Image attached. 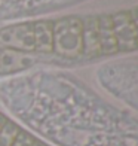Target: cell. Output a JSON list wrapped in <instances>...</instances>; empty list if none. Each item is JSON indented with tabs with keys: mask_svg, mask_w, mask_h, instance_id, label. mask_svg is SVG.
I'll return each instance as SVG.
<instances>
[{
	"mask_svg": "<svg viewBox=\"0 0 138 146\" xmlns=\"http://www.w3.org/2000/svg\"><path fill=\"white\" fill-rule=\"evenodd\" d=\"M54 52L67 58L82 55V18L65 17L54 21Z\"/></svg>",
	"mask_w": 138,
	"mask_h": 146,
	"instance_id": "6da1fadb",
	"label": "cell"
},
{
	"mask_svg": "<svg viewBox=\"0 0 138 146\" xmlns=\"http://www.w3.org/2000/svg\"><path fill=\"white\" fill-rule=\"evenodd\" d=\"M0 43H3L5 48L22 52H34L33 23H19L0 29Z\"/></svg>",
	"mask_w": 138,
	"mask_h": 146,
	"instance_id": "7a4b0ae2",
	"label": "cell"
},
{
	"mask_svg": "<svg viewBox=\"0 0 138 146\" xmlns=\"http://www.w3.org/2000/svg\"><path fill=\"white\" fill-rule=\"evenodd\" d=\"M111 19H113L117 49L122 52H131L138 49V35L129 12H116L111 15Z\"/></svg>",
	"mask_w": 138,
	"mask_h": 146,
	"instance_id": "3957f363",
	"label": "cell"
},
{
	"mask_svg": "<svg viewBox=\"0 0 138 146\" xmlns=\"http://www.w3.org/2000/svg\"><path fill=\"white\" fill-rule=\"evenodd\" d=\"M33 63H34V57L30 52H22L11 48L0 49V75L21 72L33 66Z\"/></svg>",
	"mask_w": 138,
	"mask_h": 146,
	"instance_id": "277c9868",
	"label": "cell"
},
{
	"mask_svg": "<svg viewBox=\"0 0 138 146\" xmlns=\"http://www.w3.org/2000/svg\"><path fill=\"white\" fill-rule=\"evenodd\" d=\"M82 40L83 52L82 55L86 58H95L101 55L100 33H98V17L88 15L82 18Z\"/></svg>",
	"mask_w": 138,
	"mask_h": 146,
	"instance_id": "5b68a950",
	"label": "cell"
},
{
	"mask_svg": "<svg viewBox=\"0 0 138 146\" xmlns=\"http://www.w3.org/2000/svg\"><path fill=\"white\" fill-rule=\"evenodd\" d=\"M34 31V52L51 54L54 52V21L40 19L33 23Z\"/></svg>",
	"mask_w": 138,
	"mask_h": 146,
	"instance_id": "8992f818",
	"label": "cell"
},
{
	"mask_svg": "<svg viewBox=\"0 0 138 146\" xmlns=\"http://www.w3.org/2000/svg\"><path fill=\"white\" fill-rule=\"evenodd\" d=\"M98 33H100L101 55H113L116 52H119L111 15L103 14L98 17Z\"/></svg>",
	"mask_w": 138,
	"mask_h": 146,
	"instance_id": "52a82bcc",
	"label": "cell"
},
{
	"mask_svg": "<svg viewBox=\"0 0 138 146\" xmlns=\"http://www.w3.org/2000/svg\"><path fill=\"white\" fill-rule=\"evenodd\" d=\"M19 131L21 130H19L18 125H15L11 121H6L2 130H0V146H12L16 136L19 134Z\"/></svg>",
	"mask_w": 138,
	"mask_h": 146,
	"instance_id": "ba28073f",
	"label": "cell"
},
{
	"mask_svg": "<svg viewBox=\"0 0 138 146\" xmlns=\"http://www.w3.org/2000/svg\"><path fill=\"white\" fill-rule=\"evenodd\" d=\"M36 139H33L30 134H27L25 131H19V134L16 136L15 142L12 143V146H31L34 143Z\"/></svg>",
	"mask_w": 138,
	"mask_h": 146,
	"instance_id": "9c48e42d",
	"label": "cell"
},
{
	"mask_svg": "<svg viewBox=\"0 0 138 146\" xmlns=\"http://www.w3.org/2000/svg\"><path fill=\"white\" fill-rule=\"evenodd\" d=\"M129 15H131V19L135 25V30H137V35H138V6L134 8L132 11H129Z\"/></svg>",
	"mask_w": 138,
	"mask_h": 146,
	"instance_id": "30bf717a",
	"label": "cell"
},
{
	"mask_svg": "<svg viewBox=\"0 0 138 146\" xmlns=\"http://www.w3.org/2000/svg\"><path fill=\"white\" fill-rule=\"evenodd\" d=\"M6 121H8V119H6V118L2 115V113H0V130H2V127L5 125V122H6Z\"/></svg>",
	"mask_w": 138,
	"mask_h": 146,
	"instance_id": "8fae6325",
	"label": "cell"
},
{
	"mask_svg": "<svg viewBox=\"0 0 138 146\" xmlns=\"http://www.w3.org/2000/svg\"><path fill=\"white\" fill-rule=\"evenodd\" d=\"M31 146H46V145L42 143V142H39V140H34V143H33Z\"/></svg>",
	"mask_w": 138,
	"mask_h": 146,
	"instance_id": "7c38bea8",
	"label": "cell"
}]
</instances>
